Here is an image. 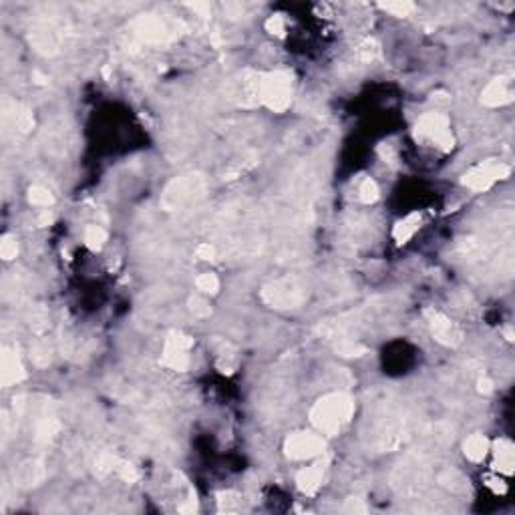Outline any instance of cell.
<instances>
[{
  "mask_svg": "<svg viewBox=\"0 0 515 515\" xmlns=\"http://www.w3.org/2000/svg\"><path fill=\"white\" fill-rule=\"evenodd\" d=\"M419 229H420V213L419 211H413V213H409L404 220L397 222V226L393 229V238H395L397 244H407Z\"/></svg>",
  "mask_w": 515,
  "mask_h": 515,
  "instance_id": "obj_18",
  "label": "cell"
},
{
  "mask_svg": "<svg viewBox=\"0 0 515 515\" xmlns=\"http://www.w3.org/2000/svg\"><path fill=\"white\" fill-rule=\"evenodd\" d=\"M215 248L211 244H199L197 250H195V256L202 258V260H215Z\"/></svg>",
  "mask_w": 515,
  "mask_h": 515,
  "instance_id": "obj_34",
  "label": "cell"
},
{
  "mask_svg": "<svg viewBox=\"0 0 515 515\" xmlns=\"http://www.w3.org/2000/svg\"><path fill=\"white\" fill-rule=\"evenodd\" d=\"M477 391L481 395H491L493 393V382L489 381L487 377H481L477 381Z\"/></svg>",
  "mask_w": 515,
  "mask_h": 515,
  "instance_id": "obj_35",
  "label": "cell"
},
{
  "mask_svg": "<svg viewBox=\"0 0 515 515\" xmlns=\"http://www.w3.org/2000/svg\"><path fill=\"white\" fill-rule=\"evenodd\" d=\"M131 35L145 44H165L179 35V22L163 17H141L133 22Z\"/></svg>",
  "mask_w": 515,
  "mask_h": 515,
  "instance_id": "obj_6",
  "label": "cell"
},
{
  "mask_svg": "<svg viewBox=\"0 0 515 515\" xmlns=\"http://www.w3.org/2000/svg\"><path fill=\"white\" fill-rule=\"evenodd\" d=\"M266 31L274 37H284L286 33V20L282 19L280 15H274L266 20Z\"/></svg>",
  "mask_w": 515,
  "mask_h": 515,
  "instance_id": "obj_30",
  "label": "cell"
},
{
  "mask_svg": "<svg viewBox=\"0 0 515 515\" xmlns=\"http://www.w3.org/2000/svg\"><path fill=\"white\" fill-rule=\"evenodd\" d=\"M514 81L509 76H496L481 91V105L485 107H503L514 101Z\"/></svg>",
  "mask_w": 515,
  "mask_h": 515,
  "instance_id": "obj_12",
  "label": "cell"
},
{
  "mask_svg": "<svg viewBox=\"0 0 515 515\" xmlns=\"http://www.w3.org/2000/svg\"><path fill=\"white\" fill-rule=\"evenodd\" d=\"M26 379V370H24V364L20 361L19 352L4 346L2 348V357H0V384L4 389L13 386V384H19Z\"/></svg>",
  "mask_w": 515,
  "mask_h": 515,
  "instance_id": "obj_13",
  "label": "cell"
},
{
  "mask_svg": "<svg viewBox=\"0 0 515 515\" xmlns=\"http://www.w3.org/2000/svg\"><path fill=\"white\" fill-rule=\"evenodd\" d=\"M344 512H346V514H366V505L363 503V499L350 497V499H346V503H344Z\"/></svg>",
  "mask_w": 515,
  "mask_h": 515,
  "instance_id": "obj_33",
  "label": "cell"
},
{
  "mask_svg": "<svg viewBox=\"0 0 515 515\" xmlns=\"http://www.w3.org/2000/svg\"><path fill=\"white\" fill-rule=\"evenodd\" d=\"M58 431V420L53 413H40L38 415L37 423H35V439L38 443H49L57 435Z\"/></svg>",
  "mask_w": 515,
  "mask_h": 515,
  "instance_id": "obj_20",
  "label": "cell"
},
{
  "mask_svg": "<svg viewBox=\"0 0 515 515\" xmlns=\"http://www.w3.org/2000/svg\"><path fill=\"white\" fill-rule=\"evenodd\" d=\"M115 471L121 475V479H125L127 483H135L137 481V469H135L131 463H127V461H117V465H115Z\"/></svg>",
  "mask_w": 515,
  "mask_h": 515,
  "instance_id": "obj_31",
  "label": "cell"
},
{
  "mask_svg": "<svg viewBox=\"0 0 515 515\" xmlns=\"http://www.w3.org/2000/svg\"><path fill=\"white\" fill-rule=\"evenodd\" d=\"M190 310L195 314V316H199V318H206V316H210L211 314L210 302H208L206 298H202V296H191Z\"/></svg>",
  "mask_w": 515,
  "mask_h": 515,
  "instance_id": "obj_29",
  "label": "cell"
},
{
  "mask_svg": "<svg viewBox=\"0 0 515 515\" xmlns=\"http://www.w3.org/2000/svg\"><path fill=\"white\" fill-rule=\"evenodd\" d=\"M382 10L391 13L393 17H409L413 10H415V4L413 2H407V0H397V2H381L379 4Z\"/></svg>",
  "mask_w": 515,
  "mask_h": 515,
  "instance_id": "obj_26",
  "label": "cell"
},
{
  "mask_svg": "<svg viewBox=\"0 0 515 515\" xmlns=\"http://www.w3.org/2000/svg\"><path fill=\"white\" fill-rule=\"evenodd\" d=\"M258 101L274 113H284L292 103V75L288 71L258 73Z\"/></svg>",
  "mask_w": 515,
  "mask_h": 515,
  "instance_id": "obj_3",
  "label": "cell"
},
{
  "mask_svg": "<svg viewBox=\"0 0 515 515\" xmlns=\"http://www.w3.org/2000/svg\"><path fill=\"white\" fill-rule=\"evenodd\" d=\"M260 296L268 306L278 308V310H288V308H298L304 304L306 290L296 280L284 278V280L268 282L266 286L262 288Z\"/></svg>",
  "mask_w": 515,
  "mask_h": 515,
  "instance_id": "obj_5",
  "label": "cell"
},
{
  "mask_svg": "<svg viewBox=\"0 0 515 515\" xmlns=\"http://www.w3.org/2000/svg\"><path fill=\"white\" fill-rule=\"evenodd\" d=\"M193 346V338L173 330L167 334L165 344H163V352H161V364L172 368L175 373H183L190 366V348Z\"/></svg>",
  "mask_w": 515,
  "mask_h": 515,
  "instance_id": "obj_9",
  "label": "cell"
},
{
  "mask_svg": "<svg viewBox=\"0 0 515 515\" xmlns=\"http://www.w3.org/2000/svg\"><path fill=\"white\" fill-rule=\"evenodd\" d=\"M425 318H427L431 334L437 343L443 344V346H449V348H457L463 344V338H465L463 330L451 318H447L443 312L435 310V308H425Z\"/></svg>",
  "mask_w": 515,
  "mask_h": 515,
  "instance_id": "obj_10",
  "label": "cell"
},
{
  "mask_svg": "<svg viewBox=\"0 0 515 515\" xmlns=\"http://www.w3.org/2000/svg\"><path fill=\"white\" fill-rule=\"evenodd\" d=\"M379 53H381V47H379V42L373 40V38L363 40V42L359 44V49H357V57L361 58L363 63H373L375 58L379 57Z\"/></svg>",
  "mask_w": 515,
  "mask_h": 515,
  "instance_id": "obj_25",
  "label": "cell"
},
{
  "mask_svg": "<svg viewBox=\"0 0 515 515\" xmlns=\"http://www.w3.org/2000/svg\"><path fill=\"white\" fill-rule=\"evenodd\" d=\"M415 139L425 145H433L441 152H451L455 147V137L451 133V125L447 115L425 113L415 125Z\"/></svg>",
  "mask_w": 515,
  "mask_h": 515,
  "instance_id": "obj_4",
  "label": "cell"
},
{
  "mask_svg": "<svg viewBox=\"0 0 515 515\" xmlns=\"http://www.w3.org/2000/svg\"><path fill=\"white\" fill-rule=\"evenodd\" d=\"M220 509L222 512H231V509H236L238 507V499L240 497L236 496V493H231V491H226V493H220Z\"/></svg>",
  "mask_w": 515,
  "mask_h": 515,
  "instance_id": "obj_32",
  "label": "cell"
},
{
  "mask_svg": "<svg viewBox=\"0 0 515 515\" xmlns=\"http://www.w3.org/2000/svg\"><path fill=\"white\" fill-rule=\"evenodd\" d=\"M493 465L499 473H505V475H512L514 473L515 465V449L514 443L509 439H499L493 445Z\"/></svg>",
  "mask_w": 515,
  "mask_h": 515,
  "instance_id": "obj_17",
  "label": "cell"
},
{
  "mask_svg": "<svg viewBox=\"0 0 515 515\" xmlns=\"http://www.w3.org/2000/svg\"><path fill=\"white\" fill-rule=\"evenodd\" d=\"M47 475V469H44V463L40 459H28L20 465L15 473V479L19 481L20 487H33L38 485Z\"/></svg>",
  "mask_w": 515,
  "mask_h": 515,
  "instance_id": "obj_16",
  "label": "cell"
},
{
  "mask_svg": "<svg viewBox=\"0 0 515 515\" xmlns=\"http://www.w3.org/2000/svg\"><path fill=\"white\" fill-rule=\"evenodd\" d=\"M326 469H328V461H318L310 467L302 469L298 475H296V485L298 489L304 493V496H314L320 487H322V481H325Z\"/></svg>",
  "mask_w": 515,
  "mask_h": 515,
  "instance_id": "obj_14",
  "label": "cell"
},
{
  "mask_svg": "<svg viewBox=\"0 0 515 515\" xmlns=\"http://www.w3.org/2000/svg\"><path fill=\"white\" fill-rule=\"evenodd\" d=\"M195 286L197 290H202L204 294H218L220 292V278L215 276V274H211V272H206V274H199L197 278H195Z\"/></svg>",
  "mask_w": 515,
  "mask_h": 515,
  "instance_id": "obj_24",
  "label": "cell"
},
{
  "mask_svg": "<svg viewBox=\"0 0 515 515\" xmlns=\"http://www.w3.org/2000/svg\"><path fill=\"white\" fill-rule=\"evenodd\" d=\"M334 352L343 359H359L366 354V346H363L357 341H348V338H343L338 343H334Z\"/></svg>",
  "mask_w": 515,
  "mask_h": 515,
  "instance_id": "obj_21",
  "label": "cell"
},
{
  "mask_svg": "<svg viewBox=\"0 0 515 515\" xmlns=\"http://www.w3.org/2000/svg\"><path fill=\"white\" fill-rule=\"evenodd\" d=\"M0 256H2V260H6V262L15 260V258L19 256V242H17V238H15L13 234H6V236L2 238V242H0Z\"/></svg>",
  "mask_w": 515,
  "mask_h": 515,
  "instance_id": "obj_28",
  "label": "cell"
},
{
  "mask_svg": "<svg viewBox=\"0 0 515 515\" xmlns=\"http://www.w3.org/2000/svg\"><path fill=\"white\" fill-rule=\"evenodd\" d=\"M107 242V231L101 226H89L85 229V246L91 250H101Z\"/></svg>",
  "mask_w": 515,
  "mask_h": 515,
  "instance_id": "obj_23",
  "label": "cell"
},
{
  "mask_svg": "<svg viewBox=\"0 0 515 515\" xmlns=\"http://www.w3.org/2000/svg\"><path fill=\"white\" fill-rule=\"evenodd\" d=\"M463 451H465V457L469 459V461L481 463L483 459L487 457V453L491 451V443H489V439L485 435L475 433V435H471L469 439L465 441Z\"/></svg>",
  "mask_w": 515,
  "mask_h": 515,
  "instance_id": "obj_19",
  "label": "cell"
},
{
  "mask_svg": "<svg viewBox=\"0 0 515 515\" xmlns=\"http://www.w3.org/2000/svg\"><path fill=\"white\" fill-rule=\"evenodd\" d=\"M2 111H4V121L10 123L20 133H28L35 127L33 113L26 107H22L20 103H15V101H8L6 99L4 105H2Z\"/></svg>",
  "mask_w": 515,
  "mask_h": 515,
  "instance_id": "obj_15",
  "label": "cell"
},
{
  "mask_svg": "<svg viewBox=\"0 0 515 515\" xmlns=\"http://www.w3.org/2000/svg\"><path fill=\"white\" fill-rule=\"evenodd\" d=\"M204 191H206V179L202 173H183L173 177L163 188L159 206L165 211H177L195 202L197 197H202Z\"/></svg>",
  "mask_w": 515,
  "mask_h": 515,
  "instance_id": "obj_2",
  "label": "cell"
},
{
  "mask_svg": "<svg viewBox=\"0 0 515 515\" xmlns=\"http://www.w3.org/2000/svg\"><path fill=\"white\" fill-rule=\"evenodd\" d=\"M326 451L325 439L320 437V433H312V431H298L292 433L286 441H284V455L294 461H304V459H312L322 455Z\"/></svg>",
  "mask_w": 515,
  "mask_h": 515,
  "instance_id": "obj_8",
  "label": "cell"
},
{
  "mask_svg": "<svg viewBox=\"0 0 515 515\" xmlns=\"http://www.w3.org/2000/svg\"><path fill=\"white\" fill-rule=\"evenodd\" d=\"M509 173H512V167L505 165L503 161L487 159V161H481L475 167H471L467 173H463L461 183L471 191H487L497 181L507 179Z\"/></svg>",
  "mask_w": 515,
  "mask_h": 515,
  "instance_id": "obj_7",
  "label": "cell"
},
{
  "mask_svg": "<svg viewBox=\"0 0 515 515\" xmlns=\"http://www.w3.org/2000/svg\"><path fill=\"white\" fill-rule=\"evenodd\" d=\"M31 44L37 49L42 55H57L60 49V40H63V33L57 26V22L51 19H42L37 22V26L31 31Z\"/></svg>",
  "mask_w": 515,
  "mask_h": 515,
  "instance_id": "obj_11",
  "label": "cell"
},
{
  "mask_svg": "<svg viewBox=\"0 0 515 515\" xmlns=\"http://www.w3.org/2000/svg\"><path fill=\"white\" fill-rule=\"evenodd\" d=\"M361 202L366 204V206H370V204H375L379 197H381V191H379V186H377V181L375 179H370V177H366L363 183H361Z\"/></svg>",
  "mask_w": 515,
  "mask_h": 515,
  "instance_id": "obj_27",
  "label": "cell"
},
{
  "mask_svg": "<svg viewBox=\"0 0 515 515\" xmlns=\"http://www.w3.org/2000/svg\"><path fill=\"white\" fill-rule=\"evenodd\" d=\"M51 222H53V215L49 213V210H44V213L38 218V224H40V226H49Z\"/></svg>",
  "mask_w": 515,
  "mask_h": 515,
  "instance_id": "obj_36",
  "label": "cell"
},
{
  "mask_svg": "<svg viewBox=\"0 0 515 515\" xmlns=\"http://www.w3.org/2000/svg\"><path fill=\"white\" fill-rule=\"evenodd\" d=\"M354 415V401L346 393H328L310 409V423L320 435L334 437L350 423Z\"/></svg>",
  "mask_w": 515,
  "mask_h": 515,
  "instance_id": "obj_1",
  "label": "cell"
},
{
  "mask_svg": "<svg viewBox=\"0 0 515 515\" xmlns=\"http://www.w3.org/2000/svg\"><path fill=\"white\" fill-rule=\"evenodd\" d=\"M28 202L38 208H51L55 204V197L51 190H47L44 186H33L28 188Z\"/></svg>",
  "mask_w": 515,
  "mask_h": 515,
  "instance_id": "obj_22",
  "label": "cell"
}]
</instances>
